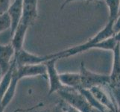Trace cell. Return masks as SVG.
<instances>
[{"mask_svg":"<svg viewBox=\"0 0 120 112\" xmlns=\"http://www.w3.org/2000/svg\"><path fill=\"white\" fill-rule=\"evenodd\" d=\"M113 23L114 21L113 20H109V22L101 31H99L96 35H95L84 43L54 53L55 58L57 60H59L64 58L74 56L93 49L113 51L118 43L113 37L115 35L113 29Z\"/></svg>","mask_w":120,"mask_h":112,"instance_id":"6da1fadb","label":"cell"},{"mask_svg":"<svg viewBox=\"0 0 120 112\" xmlns=\"http://www.w3.org/2000/svg\"><path fill=\"white\" fill-rule=\"evenodd\" d=\"M57 93L67 105L80 112H92V108L79 90L65 87Z\"/></svg>","mask_w":120,"mask_h":112,"instance_id":"7a4b0ae2","label":"cell"},{"mask_svg":"<svg viewBox=\"0 0 120 112\" xmlns=\"http://www.w3.org/2000/svg\"><path fill=\"white\" fill-rule=\"evenodd\" d=\"M79 73L83 89H90L93 87H109L110 85L109 76L90 71L85 67L84 62L81 64Z\"/></svg>","mask_w":120,"mask_h":112,"instance_id":"3957f363","label":"cell"},{"mask_svg":"<svg viewBox=\"0 0 120 112\" xmlns=\"http://www.w3.org/2000/svg\"><path fill=\"white\" fill-rule=\"evenodd\" d=\"M55 58L53 54H49L46 55H38L35 54L27 52L24 49L15 53L14 61L16 66H22L28 64H44L46 61Z\"/></svg>","mask_w":120,"mask_h":112,"instance_id":"277c9868","label":"cell"},{"mask_svg":"<svg viewBox=\"0 0 120 112\" xmlns=\"http://www.w3.org/2000/svg\"><path fill=\"white\" fill-rule=\"evenodd\" d=\"M56 58L51 59L45 63L46 66V76L49 78V89L48 92V96H51L54 93H57L58 91L65 88L61 84L60 80L59 73L57 72L56 68Z\"/></svg>","mask_w":120,"mask_h":112,"instance_id":"5b68a950","label":"cell"},{"mask_svg":"<svg viewBox=\"0 0 120 112\" xmlns=\"http://www.w3.org/2000/svg\"><path fill=\"white\" fill-rule=\"evenodd\" d=\"M16 73L19 80L24 78L35 76H46V66L44 64L16 65Z\"/></svg>","mask_w":120,"mask_h":112,"instance_id":"8992f818","label":"cell"},{"mask_svg":"<svg viewBox=\"0 0 120 112\" xmlns=\"http://www.w3.org/2000/svg\"><path fill=\"white\" fill-rule=\"evenodd\" d=\"M100 104L110 112H117L116 105L112 97L104 90L103 87H93L88 89Z\"/></svg>","mask_w":120,"mask_h":112,"instance_id":"52a82bcc","label":"cell"},{"mask_svg":"<svg viewBox=\"0 0 120 112\" xmlns=\"http://www.w3.org/2000/svg\"><path fill=\"white\" fill-rule=\"evenodd\" d=\"M38 0H23L22 16L20 21L28 26H31L38 18Z\"/></svg>","mask_w":120,"mask_h":112,"instance_id":"ba28073f","label":"cell"},{"mask_svg":"<svg viewBox=\"0 0 120 112\" xmlns=\"http://www.w3.org/2000/svg\"><path fill=\"white\" fill-rule=\"evenodd\" d=\"M113 64L110 78V88H117L120 87V43H118L115 49L113 50Z\"/></svg>","mask_w":120,"mask_h":112,"instance_id":"9c48e42d","label":"cell"},{"mask_svg":"<svg viewBox=\"0 0 120 112\" xmlns=\"http://www.w3.org/2000/svg\"><path fill=\"white\" fill-rule=\"evenodd\" d=\"M15 49L11 44H0V70L2 75L5 74L13 63L15 55Z\"/></svg>","mask_w":120,"mask_h":112,"instance_id":"30bf717a","label":"cell"},{"mask_svg":"<svg viewBox=\"0 0 120 112\" xmlns=\"http://www.w3.org/2000/svg\"><path fill=\"white\" fill-rule=\"evenodd\" d=\"M22 1L14 0L8 8L7 13L11 19V35H13L15 29L19 25L22 16Z\"/></svg>","mask_w":120,"mask_h":112,"instance_id":"8fae6325","label":"cell"},{"mask_svg":"<svg viewBox=\"0 0 120 112\" xmlns=\"http://www.w3.org/2000/svg\"><path fill=\"white\" fill-rule=\"evenodd\" d=\"M28 27L29 26L27 24L20 21L14 32L13 33V35H11V45L14 48L16 52H17L23 49L25 37H26Z\"/></svg>","mask_w":120,"mask_h":112,"instance_id":"7c38bea8","label":"cell"},{"mask_svg":"<svg viewBox=\"0 0 120 112\" xmlns=\"http://www.w3.org/2000/svg\"><path fill=\"white\" fill-rule=\"evenodd\" d=\"M60 80L63 86L79 90L82 88L81 76L79 73H60Z\"/></svg>","mask_w":120,"mask_h":112,"instance_id":"4fadbf2b","label":"cell"},{"mask_svg":"<svg viewBox=\"0 0 120 112\" xmlns=\"http://www.w3.org/2000/svg\"><path fill=\"white\" fill-rule=\"evenodd\" d=\"M19 81V79L18 78L17 76H16V67H15L14 70L13 78H12V81L11 82V85L9 86V88H8L5 93L4 94L2 99H1V102H0V107H1L2 108H3L4 110H5L8 105L10 104L11 102L12 101V99H14Z\"/></svg>","mask_w":120,"mask_h":112,"instance_id":"5bb4252c","label":"cell"},{"mask_svg":"<svg viewBox=\"0 0 120 112\" xmlns=\"http://www.w3.org/2000/svg\"><path fill=\"white\" fill-rule=\"evenodd\" d=\"M15 67H16V63L14 58L13 63H12L10 69L3 75L1 78V81H0V102H1V99H2L4 94L5 93L8 88H9V86L11 85Z\"/></svg>","mask_w":120,"mask_h":112,"instance_id":"9a60e30c","label":"cell"},{"mask_svg":"<svg viewBox=\"0 0 120 112\" xmlns=\"http://www.w3.org/2000/svg\"><path fill=\"white\" fill-rule=\"evenodd\" d=\"M80 92L84 95V97L86 98V101L89 103V105L91 106V108H94L96 110H98L100 112H105V111L107 110L105 107H103L100 103H99L96 98H95L93 94L90 93V91L88 89H81L79 90Z\"/></svg>","mask_w":120,"mask_h":112,"instance_id":"2e32d148","label":"cell"},{"mask_svg":"<svg viewBox=\"0 0 120 112\" xmlns=\"http://www.w3.org/2000/svg\"><path fill=\"white\" fill-rule=\"evenodd\" d=\"M109 11V20L115 21L119 14V0H105Z\"/></svg>","mask_w":120,"mask_h":112,"instance_id":"e0dca14e","label":"cell"},{"mask_svg":"<svg viewBox=\"0 0 120 112\" xmlns=\"http://www.w3.org/2000/svg\"><path fill=\"white\" fill-rule=\"evenodd\" d=\"M11 19L7 12L0 15V33L9 28L11 29Z\"/></svg>","mask_w":120,"mask_h":112,"instance_id":"ac0fdd59","label":"cell"},{"mask_svg":"<svg viewBox=\"0 0 120 112\" xmlns=\"http://www.w3.org/2000/svg\"><path fill=\"white\" fill-rule=\"evenodd\" d=\"M66 105H67V103L63 100L62 102L57 103V104L55 105V106H53L52 108H49L45 109L43 111L33 110L31 111H28V112H66V111H67V108L65 107Z\"/></svg>","mask_w":120,"mask_h":112,"instance_id":"d6986e66","label":"cell"},{"mask_svg":"<svg viewBox=\"0 0 120 112\" xmlns=\"http://www.w3.org/2000/svg\"><path fill=\"white\" fill-rule=\"evenodd\" d=\"M11 5V0H0V15L6 13Z\"/></svg>","mask_w":120,"mask_h":112,"instance_id":"ffe728a7","label":"cell"},{"mask_svg":"<svg viewBox=\"0 0 120 112\" xmlns=\"http://www.w3.org/2000/svg\"><path fill=\"white\" fill-rule=\"evenodd\" d=\"M113 29L114 31V34L117 33L118 31H120V14L118 16V17L116 18V19L115 20L113 23Z\"/></svg>","mask_w":120,"mask_h":112,"instance_id":"44dd1931","label":"cell"},{"mask_svg":"<svg viewBox=\"0 0 120 112\" xmlns=\"http://www.w3.org/2000/svg\"><path fill=\"white\" fill-rule=\"evenodd\" d=\"M74 1H88V0H65V1L64 2V3L62 4V5L60 7V9H62L63 8H64L68 3L71 2H74Z\"/></svg>","mask_w":120,"mask_h":112,"instance_id":"7402d4cb","label":"cell"},{"mask_svg":"<svg viewBox=\"0 0 120 112\" xmlns=\"http://www.w3.org/2000/svg\"><path fill=\"white\" fill-rule=\"evenodd\" d=\"M66 112H80L79 111H78L77 109L74 108H72V106L70 105H67V111H66Z\"/></svg>","mask_w":120,"mask_h":112,"instance_id":"603a6c76","label":"cell"},{"mask_svg":"<svg viewBox=\"0 0 120 112\" xmlns=\"http://www.w3.org/2000/svg\"><path fill=\"white\" fill-rule=\"evenodd\" d=\"M113 37H114L115 40L116 41L117 43H120V31H118L117 33H116V34L114 35V36H113Z\"/></svg>","mask_w":120,"mask_h":112,"instance_id":"cb8c5ba5","label":"cell"},{"mask_svg":"<svg viewBox=\"0 0 120 112\" xmlns=\"http://www.w3.org/2000/svg\"><path fill=\"white\" fill-rule=\"evenodd\" d=\"M2 72H1V70H0V81H1V78H2Z\"/></svg>","mask_w":120,"mask_h":112,"instance_id":"d4e9b609","label":"cell"},{"mask_svg":"<svg viewBox=\"0 0 120 112\" xmlns=\"http://www.w3.org/2000/svg\"><path fill=\"white\" fill-rule=\"evenodd\" d=\"M91 1H95V0H91ZM96 1H97V0H96ZM98 1H101V0H98Z\"/></svg>","mask_w":120,"mask_h":112,"instance_id":"484cf974","label":"cell"},{"mask_svg":"<svg viewBox=\"0 0 120 112\" xmlns=\"http://www.w3.org/2000/svg\"><path fill=\"white\" fill-rule=\"evenodd\" d=\"M119 3H120V0H119ZM119 14H120V8H119Z\"/></svg>","mask_w":120,"mask_h":112,"instance_id":"4316f807","label":"cell"},{"mask_svg":"<svg viewBox=\"0 0 120 112\" xmlns=\"http://www.w3.org/2000/svg\"><path fill=\"white\" fill-rule=\"evenodd\" d=\"M88 1H91V0H88Z\"/></svg>","mask_w":120,"mask_h":112,"instance_id":"83f0119b","label":"cell"}]
</instances>
